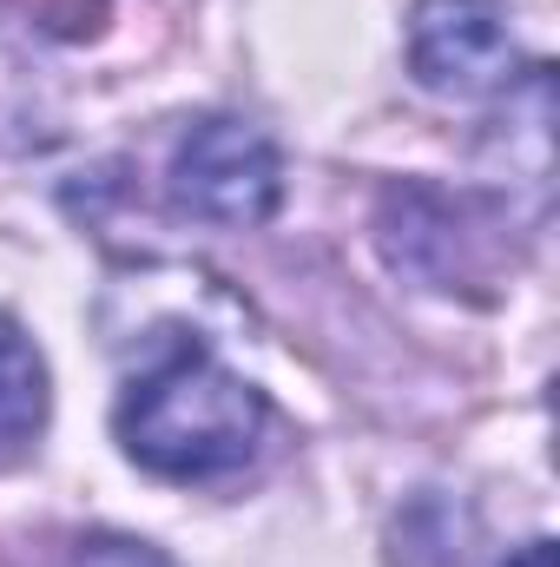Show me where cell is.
<instances>
[{
  "label": "cell",
  "mask_w": 560,
  "mask_h": 567,
  "mask_svg": "<svg viewBox=\"0 0 560 567\" xmlns=\"http://www.w3.org/2000/svg\"><path fill=\"white\" fill-rule=\"evenodd\" d=\"M113 423H120V449L139 468L165 482H218L258 455L271 403L245 377H231L211 350L172 343L145 377L126 383Z\"/></svg>",
  "instance_id": "1"
},
{
  "label": "cell",
  "mask_w": 560,
  "mask_h": 567,
  "mask_svg": "<svg viewBox=\"0 0 560 567\" xmlns=\"http://www.w3.org/2000/svg\"><path fill=\"white\" fill-rule=\"evenodd\" d=\"M283 198V165L278 145L245 120H198L178 152H172V205L191 212L198 225H225V231H251L278 212Z\"/></svg>",
  "instance_id": "2"
},
{
  "label": "cell",
  "mask_w": 560,
  "mask_h": 567,
  "mask_svg": "<svg viewBox=\"0 0 560 567\" xmlns=\"http://www.w3.org/2000/svg\"><path fill=\"white\" fill-rule=\"evenodd\" d=\"M409 66L428 93H448V100L508 93L521 80V53L501 0H416Z\"/></svg>",
  "instance_id": "3"
},
{
  "label": "cell",
  "mask_w": 560,
  "mask_h": 567,
  "mask_svg": "<svg viewBox=\"0 0 560 567\" xmlns=\"http://www.w3.org/2000/svg\"><path fill=\"white\" fill-rule=\"evenodd\" d=\"M383 251L396 271L422 278L428 290H462L481 284V258H475V231H462V205L428 192V185H403L383 198Z\"/></svg>",
  "instance_id": "4"
},
{
  "label": "cell",
  "mask_w": 560,
  "mask_h": 567,
  "mask_svg": "<svg viewBox=\"0 0 560 567\" xmlns=\"http://www.w3.org/2000/svg\"><path fill=\"white\" fill-rule=\"evenodd\" d=\"M46 423V370L33 343L0 317V468H13Z\"/></svg>",
  "instance_id": "5"
},
{
  "label": "cell",
  "mask_w": 560,
  "mask_h": 567,
  "mask_svg": "<svg viewBox=\"0 0 560 567\" xmlns=\"http://www.w3.org/2000/svg\"><path fill=\"white\" fill-rule=\"evenodd\" d=\"M27 27H40V33H53V40H86V33H100L106 27V7L113 0H7Z\"/></svg>",
  "instance_id": "6"
},
{
  "label": "cell",
  "mask_w": 560,
  "mask_h": 567,
  "mask_svg": "<svg viewBox=\"0 0 560 567\" xmlns=\"http://www.w3.org/2000/svg\"><path fill=\"white\" fill-rule=\"evenodd\" d=\"M73 567H172V561L145 542H126V535H93V542L73 548Z\"/></svg>",
  "instance_id": "7"
},
{
  "label": "cell",
  "mask_w": 560,
  "mask_h": 567,
  "mask_svg": "<svg viewBox=\"0 0 560 567\" xmlns=\"http://www.w3.org/2000/svg\"><path fill=\"white\" fill-rule=\"evenodd\" d=\"M501 567H554V542H528L521 555H508Z\"/></svg>",
  "instance_id": "8"
}]
</instances>
